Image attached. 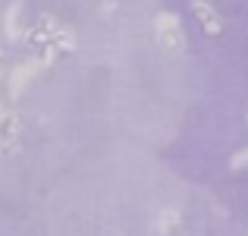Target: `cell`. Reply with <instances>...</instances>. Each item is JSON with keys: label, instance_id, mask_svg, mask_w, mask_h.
I'll return each instance as SVG.
<instances>
[{"label": "cell", "instance_id": "277c9868", "mask_svg": "<svg viewBox=\"0 0 248 236\" xmlns=\"http://www.w3.org/2000/svg\"><path fill=\"white\" fill-rule=\"evenodd\" d=\"M50 48H54L57 54H73V51H76V32L57 25V32L50 35Z\"/></svg>", "mask_w": 248, "mask_h": 236}, {"label": "cell", "instance_id": "9c48e42d", "mask_svg": "<svg viewBox=\"0 0 248 236\" xmlns=\"http://www.w3.org/2000/svg\"><path fill=\"white\" fill-rule=\"evenodd\" d=\"M10 152H13V142L10 139H0V157H6Z\"/></svg>", "mask_w": 248, "mask_h": 236}, {"label": "cell", "instance_id": "8992f818", "mask_svg": "<svg viewBox=\"0 0 248 236\" xmlns=\"http://www.w3.org/2000/svg\"><path fill=\"white\" fill-rule=\"evenodd\" d=\"M19 13H22V0H13V3H10V10H6V19H3V25H6V35H10L13 41H16V38H22Z\"/></svg>", "mask_w": 248, "mask_h": 236}, {"label": "cell", "instance_id": "3957f363", "mask_svg": "<svg viewBox=\"0 0 248 236\" xmlns=\"http://www.w3.org/2000/svg\"><path fill=\"white\" fill-rule=\"evenodd\" d=\"M41 69H44V67H41L38 60H29V63H22V67H16V69L10 73V91H13V95H19V91L29 85V79L38 76Z\"/></svg>", "mask_w": 248, "mask_h": 236}, {"label": "cell", "instance_id": "5b68a950", "mask_svg": "<svg viewBox=\"0 0 248 236\" xmlns=\"http://www.w3.org/2000/svg\"><path fill=\"white\" fill-rule=\"evenodd\" d=\"M19 133H22V117L13 114V110H3V114H0V139L16 142Z\"/></svg>", "mask_w": 248, "mask_h": 236}, {"label": "cell", "instance_id": "6da1fadb", "mask_svg": "<svg viewBox=\"0 0 248 236\" xmlns=\"http://www.w3.org/2000/svg\"><path fill=\"white\" fill-rule=\"evenodd\" d=\"M154 32H157V44L167 54H182V51H186V32H182L176 13H157Z\"/></svg>", "mask_w": 248, "mask_h": 236}, {"label": "cell", "instance_id": "30bf717a", "mask_svg": "<svg viewBox=\"0 0 248 236\" xmlns=\"http://www.w3.org/2000/svg\"><path fill=\"white\" fill-rule=\"evenodd\" d=\"M3 110H6V107H3V104H0V114H3Z\"/></svg>", "mask_w": 248, "mask_h": 236}, {"label": "cell", "instance_id": "52a82bcc", "mask_svg": "<svg viewBox=\"0 0 248 236\" xmlns=\"http://www.w3.org/2000/svg\"><path fill=\"white\" fill-rule=\"evenodd\" d=\"M179 227V211H173V208H167L164 214H160V233H170Z\"/></svg>", "mask_w": 248, "mask_h": 236}, {"label": "cell", "instance_id": "7a4b0ae2", "mask_svg": "<svg viewBox=\"0 0 248 236\" xmlns=\"http://www.w3.org/2000/svg\"><path fill=\"white\" fill-rule=\"evenodd\" d=\"M192 13H195V19H198V25H201V29H204L211 38L223 35V19H220L217 6H214L211 0H192Z\"/></svg>", "mask_w": 248, "mask_h": 236}, {"label": "cell", "instance_id": "ba28073f", "mask_svg": "<svg viewBox=\"0 0 248 236\" xmlns=\"http://www.w3.org/2000/svg\"><path fill=\"white\" fill-rule=\"evenodd\" d=\"M245 164H248V148H242V152L232 157V167H236V170H239V167H245Z\"/></svg>", "mask_w": 248, "mask_h": 236}]
</instances>
